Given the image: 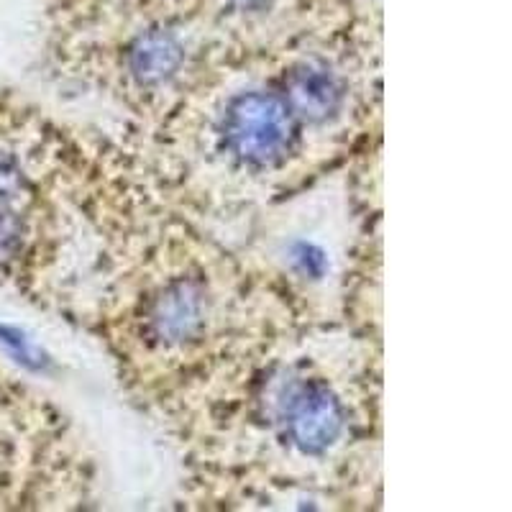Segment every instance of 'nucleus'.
Returning <instances> with one entry per match:
<instances>
[{
	"label": "nucleus",
	"instance_id": "nucleus-1",
	"mask_svg": "<svg viewBox=\"0 0 512 512\" xmlns=\"http://www.w3.org/2000/svg\"><path fill=\"white\" fill-rule=\"evenodd\" d=\"M226 139L241 159L251 164L280 162L292 141V111L274 93H244L226 113Z\"/></svg>",
	"mask_w": 512,
	"mask_h": 512
},
{
	"label": "nucleus",
	"instance_id": "nucleus-2",
	"mask_svg": "<svg viewBox=\"0 0 512 512\" xmlns=\"http://www.w3.org/2000/svg\"><path fill=\"white\" fill-rule=\"evenodd\" d=\"M287 431L305 454H320L344 431V408L323 382L305 384L290 400Z\"/></svg>",
	"mask_w": 512,
	"mask_h": 512
},
{
	"label": "nucleus",
	"instance_id": "nucleus-3",
	"mask_svg": "<svg viewBox=\"0 0 512 512\" xmlns=\"http://www.w3.org/2000/svg\"><path fill=\"white\" fill-rule=\"evenodd\" d=\"M287 105L292 116L310 123H323L336 116L344 103V88L328 64L305 62L295 67L287 80Z\"/></svg>",
	"mask_w": 512,
	"mask_h": 512
},
{
	"label": "nucleus",
	"instance_id": "nucleus-4",
	"mask_svg": "<svg viewBox=\"0 0 512 512\" xmlns=\"http://www.w3.org/2000/svg\"><path fill=\"white\" fill-rule=\"evenodd\" d=\"M152 331L164 344H185L200 333L205 323V300L198 285H169L152 308Z\"/></svg>",
	"mask_w": 512,
	"mask_h": 512
},
{
	"label": "nucleus",
	"instance_id": "nucleus-5",
	"mask_svg": "<svg viewBox=\"0 0 512 512\" xmlns=\"http://www.w3.org/2000/svg\"><path fill=\"white\" fill-rule=\"evenodd\" d=\"M128 64L141 85H159L180 70L182 47L175 34L154 29L139 36L128 52Z\"/></svg>",
	"mask_w": 512,
	"mask_h": 512
},
{
	"label": "nucleus",
	"instance_id": "nucleus-6",
	"mask_svg": "<svg viewBox=\"0 0 512 512\" xmlns=\"http://www.w3.org/2000/svg\"><path fill=\"white\" fill-rule=\"evenodd\" d=\"M290 262L308 280H320L328 269L326 251L320 249V246L310 244V241H295L290 246Z\"/></svg>",
	"mask_w": 512,
	"mask_h": 512
},
{
	"label": "nucleus",
	"instance_id": "nucleus-7",
	"mask_svg": "<svg viewBox=\"0 0 512 512\" xmlns=\"http://www.w3.org/2000/svg\"><path fill=\"white\" fill-rule=\"evenodd\" d=\"M21 236H24L21 221L8 210H0V262L13 259V254L21 249Z\"/></svg>",
	"mask_w": 512,
	"mask_h": 512
},
{
	"label": "nucleus",
	"instance_id": "nucleus-8",
	"mask_svg": "<svg viewBox=\"0 0 512 512\" xmlns=\"http://www.w3.org/2000/svg\"><path fill=\"white\" fill-rule=\"evenodd\" d=\"M18 185H21L18 169L8 159H0V200H11Z\"/></svg>",
	"mask_w": 512,
	"mask_h": 512
},
{
	"label": "nucleus",
	"instance_id": "nucleus-9",
	"mask_svg": "<svg viewBox=\"0 0 512 512\" xmlns=\"http://www.w3.org/2000/svg\"><path fill=\"white\" fill-rule=\"evenodd\" d=\"M231 3L236 8H244V11H246V8H256V6H259L262 0H231Z\"/></svg>",
	"mask_w": 512,
	"mask_h": 512
}]
</instances>
